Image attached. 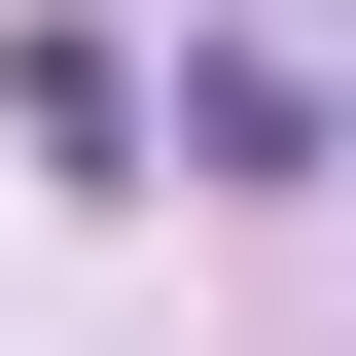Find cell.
I'll list each match as a JSON object with an SVG mask.
<instances>
[{
  "label": "cell",
  "mask_w": 356,
  "mask_h": 356,
  "mask_svg": "<svg viewBox=\"0 0 356 356\" xmlns=\"http://www.w3.org/2000/svg\"><path fill=\"white\" fill-rule=\"evenodd\" d=\"M0 143H36V178H178V107H143V36H0Z\"/></svg>",
  "instance_id": "1"
}]
</instances>
